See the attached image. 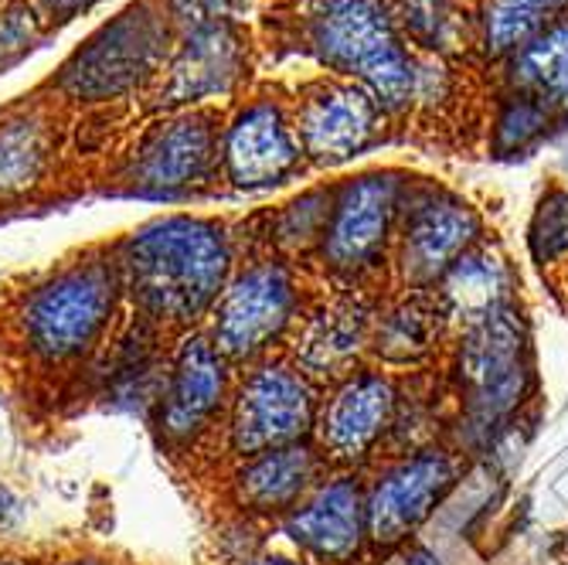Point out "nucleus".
<instances>
[{"instance_id":"nucleus-22","label":"nucleus","mask_w":568,"mask_h":565,"mask_svg":"<svg viewBox=\"0 0 568 565\" xmlns=\"http://www.w3.org/2000/svg\"><path fill=\"white\" fill-rule=\"evenodd\" d=\"M518 72L521 82L541 99L568 102V28H555L541 41L528 44Z\"/></svg>"},{"instance_id":"nucleus-5","label":"nucleus","mask_w":568,"mask_h":565,"mask_svg":"<svg viewBox=\"0 0 568 565\" xmlns=\"http://www.w3.org/2000/svg\"><path fill=\"white\" fill-rule=\"evenodd\" d=\"M229 102L150 117L99 164L89 191L143 201H191L222 191L219 147Z\"/></svg>"},{"instance_id":"nucleus-28","label":"nucleus","mask_w":568,"mask_h":565,"mask_svg":"<svg viewBox=\"0 0 568 565\" xmlns=\"http://www.w3.org/2000/svg\"><path fill=\"white\" fill-rule=\"evenodd\" d=\"M242 565H306V562H296V558H286V555H255Z\"/></svg>"},{"instance_id":"nucleus-20","label":"nucleus","mask_w":568,"mask_h":565,"mask_svg":"<svg viewBox=\"0 0 568 565\" xmlns=\"http://www.w3.org/2000/svg\"><path fill=\"white\" fill-rule=\"evenodd\" d=\"M504 293V266L490 255H463L446 276V300L456 314L484 321L487 314L500 311Z\"/></svg>"},{"instance_id":"nucleus-2","label":"nucleus","mask_w":568,"mask_h":565,"mask_svg":"<svg viewBox=\"0 0 568 565\" xmlns=\"http://www.w3.org/2000/svg\"><path fill=\"white\" fill-rule=\"evenodd\" d=\"M235 239L225 215L171 212L136 225L113 239L123 300L146 327L191 337L235 273Z\"/></svg>"},{"instance_id":"nucleus-11","label":"nucleus","mask_w":568,"mask_h":565,"mask_svg":"<svg viewBox=\"0 0 568 565\" xmlns=\"http://www.w3.org/2000/svg\"><path fill=\"white\" fill-rule=\"evenodd\" d=\"M293 130L306 164L334 168L368 150L382 127L375 95L344 75L321 72L290 89Z\"/></svg>"},{"instance_id":"nucleus-25","label":"nucleus","mask_w":568,"mask_h":565,"mask_svg":"<svg viewBox=\"0 0 568 565\" xmlns=\"http://www.w3.org/2000/svg\"><path fill=\"white\" fill-rule=\"evenodd\" d=\"M531 249L538 260H551V255L568 249V194L551 191L541 201L531 229Z\"/></svg>"},{"instance_id":"nucleus-7","label":"nucleus","mask_w":568,"mask_h":565,"mask_svg":"<svg viewBox=\"0 0 568 565\" xmlns=\"http://www.w3.org/2000/svg\"><path fill=\"white\" fill-rule=\"evenodd\" d=\"M222 191L255 194L293 181L306 161L293 130L290 89L283 79H255L229 102L222 147Z\"/></svg>"},{"instance_id":"nucleus-3","label":"nucleus","mask_w":568,"mask_h":565,"mask_svg":"<svg viewBox=\"0 0 568 565\" xmlns=\"http://www.w3.org/2000/svg\"><path fill=\"white\" fill-rule=\"evenodd\" d=\"M252 24L263 62L314 59L365 85L382 113L405 110L416 95V69L385 0H255Z\"/></svg>"},{"instance_id":"nucleus-13","label":"nucleus","mask_w":568,"mask_h":565,"mask_svg":"<svg viewBox=\"0 0 568 565\" xmlns=\"http://www.w3.org/2000/svg\"><path fill=\"white\" fill-rule=\"evenodd\" d=\"M453 477L456 467L449 456L423 453L378 481V487L365 501L368 535L375 538V545H395L408 532H416L439 504V497L453 487Z\"/></svg>"},{"instance_id":"nucleus-29","label":"nucleus","mask_w":568,"mask_h":565,"mask_svg":"<svg viewBox=\"0 0 568 565\" xmlns=\"http://www.w3.org/2000/svg\"><path fill=\"white\" fill-rule=\"evenodd\" d=\"M0 565H38V562H31L24 555H0Z\"/></svg>"},{"instance_id":"nucleus-8","label":"nucleus","mask_w":568,"mask_h":565,"mask_svg":"<svg viewBox=\"0 0 568 565\" xmlns=\"http://www.w3.org/2000/svg\"><path fill=\"white\" fill-rule=\"evenodd\" d=\"M232 365L204 331L184 337L164 372V385L153 405V433L171 460L197 453L225 426L232 402Z\"/></svg>"},{"instance_id":"nucleus-9","label":"nucleus","mask_w":568,"mask_h":565,"mask_svg":"<svg viewBox=\"0 0 568 565\" xmlns=\"http://www.w3.org/2000/svg\"><path fill=\"white\" fill-rule=\"evenodd\" d=\"M317 420V398L306 375L286 362H260L232 389L225 443L235 460L303 443Z\"/></svg>"},{"instance_id":"nucleus-21","label":"nucleus","mask_w":568,"mask_h":565,"mask_svg":"<svg viewBox=\"0 0 568 565\" xmlns=\"http://www.w3.org/2000/svg\"><path fill=\"white\" fill-rule=\"evenodd\" d=\"M51 38L55 31L34 0H0V75L28 62Z\"/></svg>"},{"instance_id":"nucleus-15","label":"nucleus","mask_w":568,"mask_h":565,"mask_svg":"<svg viewBox=\"0 0 568 565\" xmlns=\"http://www.w3.org/2000/svg\"><path fill=\"white\" fill-rule=\"evenodd\" d=\"M317 474L321 453H314L306 443H290L239 460L229 494L245 515H283V511H296L303 504Z\"/></svg>"},{"instance_id":"nucleus-6","label":"nucleus","mask_w":568,"mask_h":565,"mask_svg":"<svg viewBox=\"0 0 568 565\" xmlns=\"http://www.w3.org/2000/svg\"><path fill=\"white\" fill-rule=\"evenodd\" d=\"M75 117L28 85L0 102V212L79 194Z\"/></svg>"},{"instance_id":"nucleus-17","label":"nucleus","mask_w":568,"mask_h":565,"mask_svg":"<svg viewBox=\"0 0 568 565\" xmlns=\"http://www.w3.org/2000/svg\"><path fill=\"white\" fill-rule=\"evenodd\" d=\"M392 408H395V392L382 375L372 372L351 375L324 405L321 416L324 453L341 460V464L365 456L388 430Z\"/></svg>"},{"instance_id":"nucleus-4","label":"nucleus","mask_w":568,"mask_h":565,"mask_svg":"<svg viewBox=\"0 0 568 565\" xmlns=\"http://www.w3.org/2000/svg\"><path fill=\"white\" fill-rule=\"evenodd\" d=\"M123 306V276L113 242L79 249L48 270L8 311L18 354L41 372H75L102 351Z\"/></svg>"},{"instance_id":"nucleus-1","label":"nucleus","mask_w":568,"mask_h":565,"mask_svg":"<svg viewBox=\"0 0 568 565\" xmlns=\"http://www.w3.org/2000/svg\"><path fill=\"white\" fill-rule=\"evenodd\" d=\"M178 21L171 0H126L89 31L69 56L34 82L75 117V168L82 191L106 153L136 127L146 92L161 79L174 48Z\"/></svg>"},{"instance_id":"nucleus-16","label":"nucleus","mask_w":568,"mask_h":565,"mask_svg":"<svg viewBox=\"0 0 568 565\" xmlns=\"http://www.w3.org/2000/svg\"><path fill=\"white\" fill-rule=\"evenodd\" d=\"M463 375L487 416L504 413L521 395V324L507 306L477 321L463 351Z\"/></svg>"},{"instance_id":"nucleus-18","label":"nucleus","mask_w":568,"mask_h":565,"mask_svg":"<svg viewBox=\"0 0 568 565\" xmlns=\"http://www.w3.org/2000/svg\"><path fill=\"white\" fill-rule=\"evenodd\" d=\"M477 235V219L467 204L429 201L412 215L405 232V273L412 280H433L456 266V255Z\"/></svg>"},{"instance_id":"nucleus-24","label":"nucleus","mask_w":568,"mask_h":565,"mask_svg":"<svg viewBox=\"0 0 568 565\" xmlns=\"http://www.w3.org/2000/svg\"><path fill=\"white\" fill-rule=\"evenodd\" d=\"M433 337V321L423 306H402L398 314L388 317V324L382 327V351L388 357H416L429 347Z\"/></svg>"},{"instance_id":"nucleus-19","label":"nucleus","mask_w":568,"mask_h":565,"mask_svg":"<svg viewBox=\"0 0 568 565\" xmlns=\"http://www.w3.org/2000/svg\"><path fill=\"white\" fill-rule=\"evenodd\" d=\"M365 341V311L354 303H334L306 324L296 362L306 372H341Z\"/></svg>"},{"instance_id":"nucleus-23","label":"nucleus","mask_w":568,"mask_h":565,"mask_svg":"<svg viewBox=\"0 0 568 565\" xmlns=\"http://www.w3.org/2000/svg\"><path fill=\"white\" fill-rule=\"evenodd\" d=\"M551 0H494L487 11V44L494 51H510L525 44L538 24Z\"/></svg>"},{"instance_id":"nucleus-27","label":"nucleus","mask_w":568,"mask_h":565,"mask_svg":"<svg viewBox=\"0 0 568 565\" xmlns=\"http://www.w3.org/2000/svg\"><path fill=\"white\" fill-rule=\"evenodd\" d=\"M41 565H120L106 555H72V558H62V562H41Z\"/></svg>"},{"instance_id":"nucleus-14","label":"nucleus","mask_w":568,"mask_h":565,"mask_svg":"<svg viewBox=\"0 0 568 565\" xmlns=\"http://www.w3.org/2000/svg\"><path fill=\"white\" fill-rule=\"evenodd\" d=\"M368 532L365 494L347 477L317 487L286 515V535L324 562H347L357 555Z\"/></svg>"},{"instance_id":"nucleus-30","label":"nucleus","mask_w":568,"mask_h":565,"mask_svg":"<svg viewBox=\"0 0 568 565\" xmlns=\"http://www.w3.org/2000/svg\"><path fill=\"white\" fill-rule=\"evenodd\" d=\"M551 4H555V0H551Z\"/></svg>"},{"instance_id":"nucleus-12","label":"nucleus","mask_w":568,"mask_h":565,"mask_svg":"<svg viewBox=\"0 0 568 565\" xmlns=\"http://www.w3.org/2000/svg\"><path fill=\"white\" fill-rule=\"evenodd\" d=\"M398 204V181L392 174H365L341 188L331 201L324 225V260L341 273H357L382 252Z\"/></svg>"},{"instance_id":"nucleus-10","label":"nucleus","mask_w":568,"mask_h":565,"mask_svg":"<svg viewBox=\"0 0 568 565\" xmlns=\"http://www.w3.org/2000/svg\"><path fill=\"white\" fill-rule=\"evenodd\" d=\"M296 303L300 296L286 263L260 260L232 273L204 334L229 357V365H252L286 334Z\"/></svg>"},{"instance_id":"nucleus-26","label":"nucleus","mask_w":568,"mask_h":565,"mask_svg":"<svg viewBox=\"0 0 568 565\" xmlns=\"http://www.w3.org/2000/svg\"><path fill=\"white\" fill-rule=\"evenodd\" d=\"M34 4L41 8L48 28L59 38L69 24H75L79 18H89L95 8L106 4V0H34Z\"/></svg>"}]
</instances>
